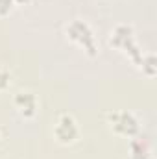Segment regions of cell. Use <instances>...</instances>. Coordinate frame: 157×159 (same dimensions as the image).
<instances>
[{"label":"cell","mask_w":157,"mask_h":159,"mask_svg":"<svg viewBox=\"0 0 157 159\" xmlns=\"http://www.w3.org/2000/svg\"><path fill=\"white\" fill-rule=\"evenodd\" d=\"M141 70L146 74V76H155L157 72V65H155V56L154 54H144L142 57V63H141Z\"/></svg>","instance_id":"obj_7"},{"label":"cell","mask_w":157,"mask_h":159,"mask_svg":"<svg viewBox=\"0 0 157 159\" xmlns=\"http://www.w3.org/2000/svg\"><path fill=\"white\" fill-rule=\"evenodd\" d=\"M13 107L24 119H34L39 111V98L34 91H19L13 96Z\"/></svg>","instance_id":"obj_5"},{"label":"cell","mask_w":157,"mask_h":159,"mask_svg":"<svg viewBox=\"0 0 157 159\" xmlns=\"http://www.w3.org/2000/svg\"><path fill=\"white\" fill-rule=\"evenodd\" d=\"M109 44L115 46L117 50H120L122 54H126V56L129 57V61L141 69L144 52L141 50V46H139V43H137V35H135V30H133L131 24H117V26L111 30Z\"/></svg>","instance_id":"obj_1"},{"label":"cell","mask_w":157,"mask_h":159,"mask_svg":"<svg viewBox=\"0 0 157 159\" xmlns=\"http://www.w3.org/2000/svg\"><path fill=\"white\" fill-rule=\"evenodd\" d=\"M11 83V72L6 69V67H0V93L6 91Z\"/></svg>","instance_id":"obj_8"},{"label":"cell","mask_w":157,"mask_h":159,"mask_svg":"<svg viewBox=\"0 0 157 159\" xmlns=\"http://www.w3.org/2000/svg\"><path fill=\"white\" fill-rule=\"evenodd\" d=\"M65 35L72 41L74 44H78L79 48H83V52L91 57H94L98 54V43H96V35L92 32V28L81 20V19H74L65 26Z\"/></svg>","instance_id":"obj_2"},{"label":"cell","mask_w":157,"mask_h":159,"mask_svg":"<svg viewBox=\"0 0 157 159\" xmlns=\"http://www.w3.org/2000/svg\"><path fill=\"white\" fill-rule=\"evenodd\" d=\"M15 7L17 6H15L13 0H0V17H7Z\"/></svg>","instance_id":"obj_9"},{"label":"cell","mask_w":157,"mask_h":159,"mask_svg":"<svg viewBox=\"0 0 157 159\" xmlns=\"http://www.w3.org/2000/svg\"><path fill=\"white\" fill-rule=\"evenodd\" d=\"M15 2V6H24V4H28L30 0H13Z\"/></svg>","instance_id":"obj_10"},{"label":"cell","mask_w":157,"mask_h":159,"mask_svg":"<svg viewBox=\"0 0 157 159\" xmlns=\"http://www.w3.org/2000/svg\"><path fill=\"white\" fill-rule=\"evenodd\" d=\"M107 124L111 128L113 133H117L120 137H128L133 139L139 135L141 131V122L139 119L131 113V111H111L107 113Z\"/></svg>","instance_id":"obj_3"},{"label":"cell","mask_w":157,"mask_h":159,"mask_svg":"<svg viewBox=\"0 0 157 159\" xmlns=\"http://www.w3.org/2000/svg\"><path fill=\"white\" fill-rule=\"evenodd\" d=\"M79 124L70 113H61L54 124V137L59 144H72L79 139Z\"/></svg>","instance_id":"obj_4"},{"label":"cell","mask_w":157,"mask_h":159,"mask_svg":"<svg viewBox=\"0 0 157 159\" xmlns=\"http://www.w3.org/2000/svg\"><path fill=\"white\" fill-rule=\"evenodd\" d=\"M129 159H154L150 143L142 137H133L129 143Z\"/></svg>","instance_id":"obj_6"}]
</instances>
